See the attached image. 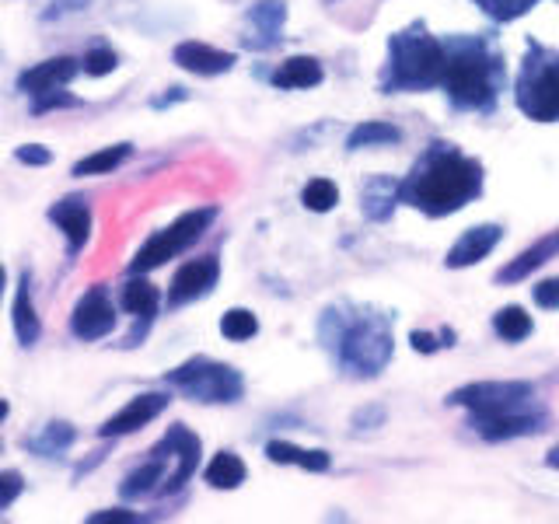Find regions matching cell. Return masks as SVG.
Segmentation results:
<instances>
[{
  "instance_id": "1",
  "label": "cell",
  "mask_w": 559,
  "mask_h": 524,
  "mask_svg": "<svg viewBox=\"0 0 559 524\" xmlns=\"http://www.w3.org/2000/svg\"><path fill=\"white\" fill-rule=\"evenodd\" d=\"M318 339L346 378L371 381L392 364V318L364 304H332L318 318Z\"/></svg>"
},
{
  "instance_id": "2",
  "label": "cell",
  "mask_w": 559,
  "mask_h": 524,
  "mask_svg": "<svg viewBox=\"0 0 559 524\" xmlns=\"http://www.w3.org/2000/svg\"><path fill=\"white\" fill-rule=\"evenodd\" d=\"M448 406L469 409V427L483 441L535 437L549 427V413L535 399L532 381H472L448 395Z\"/></svg>"
},
{
  "instance_id": "3",
  "label": "cell",
  "mask_w": 559,
  "mask_h": 524,
  "mask_svg": "<svg viewBox=\"0 0 559 524\" xmlns=\"http://www.w3.org/2000/svg\"><path fill=\"white\" fill-rule=\"evenodd\" d=\"M483 165L451 144H430L406 179H399L402 203L427 217H451L483 193Z\"/></svg>"
},
{
  "instance_id": "4",
  "label": "cell",
  "mask_w": 559,
  "mask_h": 524,
  "mask_svg": "<svg viewBox=\"0 0 559 524\" xmlns=\"http://www.w3.org/2000/svg\"><path fill=\"white\" fill-rule=\"evenodd\" d=\"M448 67H444V95L455 112H497L504 88V60L500 49L483 35H448Z\"/></svg>"
},
{
  "instance_id": "5",
  "label": "cell",
  "mask_w": 559,
  "mask_h": 524,
  "mask_svg": "<svg viewBox=\"0 0 559 524\" xmlns=\"http://www.w3.org/2000/svg\"><path fill=\"white\" fill-rule=\"evenodd\" d=\"M444 67H448V49L444 39L427 32L423 21H413L409 28L395 32L388 39V63L381 74V91L395 95V91H434L444 81Z\"/></svg>"
},
{
  "instance_id": "6",
  "label": "cell",
  "mask_w": 559,
  "mask_h": 524,
  "mask_svg": "<svg viewBox=\"0 0 559 524\" xmlns=\"http://www.w3.org/2000/svg\"><path fill=\"white\" fill-rule=\"evenodd\" d=\"M514 102L532 123H559V49L542 46L535 35L525 42Z\"/></svg>"
},
{
  "instance_id": "7",
  "label": "cell",
  "mask_w": 559,
  "mask_h": 524,
  "mask_svg": "<svg viewBox=\"0 0 559 524\" xmlns=\"http://www.w3.org/2000/svg\"><path fill=\"white\" fill-rule=\"evenodd\" d=\"M165 385H172L175 392L193 402H207V406H231L245 395L242 371L210 357H189L186 364L165 374Z\"/></svg>"
},
{
  "instance_id": "8",
  "label": "cell",
  "mask_w": 559,
  "mask_h": 524,
  "mask_svg": "<svg viewBox=\"0 0 559 524\" xmlns=\"http://www.w3.org/2000/svg\"><path fill=\"white\" fill-rule=\"evenodd\" d=\"M217 221V207H200V210H186L182 217H175L165 231H158L154 238H147L144 245L137 249V256L130 259L126 273L137 276V273H151V269L165 266L175 256H182L186 249H193L203 235L210 231V224Z\"/></svg>"
},
{
  "instance_id": "9",
  "label": "cell",
  "mask_w": 559,
  "mask_h": 524,
  "mask_svg": "<svg viewBox=\"0 0 559 524\" xmlns=\"http://www.w3.org/2000/svg\"><path fill=\"white\" fill-rule=\"evenodd\" d=\"M151 455H161V458H179V465H175V472H168L165 483L158 486V493H165V497H172V493L186 490V483L196 476V469H200V458H203V441L193 434V430L186 427V423H175V427H168V434L161 437L158 444L151 448Z\"/></svg>"
},
{
  "instance_id": "10",
  "label": "cell",
  "mask_w": 559,
  "mask_h": 524,
  "mask_svg": "<svg viewBox=\"0 0 559 524\" xmlns=\"http://www.w3.org/2000/svg\"><path fill=\"white\" fill-rule=\"evenodd\" d=\"M116 325H119L116 304L109 301V287H102V283L84 290L81 301L70 311V332L77 339H84V343H98V339L112 336Z\"/></svg>"
},
{
  "instance_id": "11",
  "label": "cell",
  "mask_w": 559,
  "mask_h": 524,
  "mask_svg": "<svg viewBox=\"0 0 559 524\" xmlns=\"http://www.w3.org/2000/svg\"><path fill=\"white\" fill-rule=\"evenodd\" d=\"M221 280V259L217 256H203V259H189L186 266L175 269L172 283H168V308H186V304L207 297L210 290Z\"/></svg>"
},
{
  "instance_id": "12",
  "label": "cell",
  "mask_w": 559,
  "mask_h": 524,
  "mask_svg": "<svg viewBox=\"0 0 559 524\" xmlns=\"http://www.w3.org/2000/svg\"><path fill=\"white\" fill-rule=\"evenodd\" d=\"M168 409V395L165 392H144V395H133L119 413H112L109 420L98 427V437L112 441V437H126V434H137L144 430L151 420H158L161 413Z\"/></svg>"
},
{
  "instance_id": "13",
  "label": "cell",
  "mask_w": 559,
  "mask_h": 524,
  "mask_svg": "<svg viewBox=\"0 0 559 524\" xmlns=\"http://www.w3.org/2000/svg\"><path fill=\"white\" fill-rule=\"evenodd\" d=\"M49 221L56 224V228L63 231V238H67L70 245V259H77L84 252V245L91 242V207L84 196H63V200H56L53 207H49Z\"/></svg>"
},
{
  "instance_id": "14",
  "label": "cell",
  "mask_w": 559,
  "mask_h": 524,
  "mask_svg": "<svg viewBox=\"0 0 559 524\" xmlns=\"http://www.w3.org/2000/svg\"><path fill=\"white\" fill-rule=\"evenodd\" d=\"M172 60L179 63L182 70H189V74L196 77H217V74H228V70H235L238 56L235 53H224V49L217 46H207V42H179V46L172 49Z\"/></svg>"
},
{
  "instance_id": "15",
  "label": "cell",
  "mask_w": 559,
  "mask_h": 524,
  "mask_svg": "<svg viewBox=\"0 0 559 524\" xmlns=\"http://www.w3.org/2000/svg\"><path fill=\"white\" fill-rule=\"evenodd\" d=\"M500 238H504V228H500V224H476V228H469L455 245H451L444 266L448 269L476 266V262H483L493 249H497Z\"/></svg>"
},
{
  "instance_id": "16",
  "label": "cell",
  "mask_w": 559,
  "mask_h": 524,
  "mask_svg": "<svg viewBox=\"0 0 559 524\" xmlns=\"http://www.w3.org/2000/svg\"><path fill=\"white\" fill-rule=\"evenodd\" d=\"M77 70H81V60H74V56H53V60H42L35 67L21 70L18 91L21 95H39V91H49V88H63V84L74 81Z\"/></svg>"
},
{
  "instance_id": "17",
  "label": "cell",
  "mask_w": 559,
  "mask_h": 524,
  "mask_svg": "<svg viewBox=\"0 0 559 524\" xmlns=\"http://www.w3.org/2000/svg\"><path fill=\"white\" fill-rule=\"evenodd\" d=\"M11 322H14V336L25 350H32L42 339V318L32 304V273L21 269L18 276V290H14V304H11Z\"/></svg>"
},
{
  "instance_id": "18",
  "label": "cell",
  "mask_w": 559,
  "mask_h": 524,
  "mask_svg": "<svg viewBox=\"0 0 559 524\" xmlns=\"http://www.w3.org/2000/svg\"><path fill=\"white\" fill-rule=\"evenodd\" d=\"M402 203L399 196V179L395 175H374L367 179L364 193H360V210L371 224H381L395 214V207Z\"/></svg>"
},
{
  "instance_id": "19",
  "label": "cell",
  "mask_w": 559,
  "mask_h": 524,
  "mask_svg": "<svg viewBox=\"0 0 559 524\" xmlns=\"http://www.w3.org/2000/svg\"><path fill=\"white\" fill-rule=\"evenodd\" d=\"M325 81V70L315 56H290L283 60L277 70L270 74V84L280 91H304V88H318Z\"/></svg>"
},
{
  "instance_id": "20",
  "label": "cell",
  "mask_w": 559,
  "mask_h": 524,
  "mask_svg": "<svg viewBox=\"0 0 559 524\" xmlns=\"http://www.w3.org/2000/svg\"><path fill=\"white\" fill-rule=\"evenodd\" d=\"M556 252H559V235H553V238H539V242H535L532 249H525L518 259L507 262V266L497 273V280H500V283H521V280H528V276H532L539 266H546V262L553 259Z\"/></svg>"
},
{
  "instance_id": "21",
  "label": "cell",
  "mask_w": 559,
  "mask_h": 524,
  "mask_svg": "<svg viewBox=\"0 0 559 524\" xmlns=\"http://www.w3.org/2000/svg\"><path fill=\"white\" fill-rule=\"evenodd\" d=\"M249 21L259 28V35H263V39L249 42V46L273 49L280 42L283 21H287V4H283V0H256V4L249 7Z\"/></svg>"
},
{
  "instance_id": "22",
  "label": "cell",
  "mask_w": 559,
  "mask_h": 524,
  "mask_svg": "<svg viewBox=\"0 0 559 524\" xmlns=\"http://www.w3.org/2000/svg\"><path fill=\"white\" fill-rule=\"evenodd\" d=\"M158 304H161V290L154 287L151 280H147V273L130 276V280L123 283V290H119V308H123L126 315H133V318L158 315Z\"/></svg>"
},
{
  "instance_id": "23",
  "label": "cell",
  "mask_w": 559,
  "mask_h": 524,
  "mask_svg": "<svg viewBox=\"0 0 559 524\" xmlns=\"http://www.w3.org/2000/svg\"><path fill=\"white\" fill-rule=\"evenodd\" d=\"M74 441H77L74 423H67V420H53V423H46V427H42L35 437H28L25 448L32 451V455H39V458H60L63 451H67Z\"/></svg>"
},
{
  "instance_id": "24",
  "label": "cell",
  "mask_w": 559,
  "mask_h": 524,
  "mask_svg": "<svg viewBox=\"0 0 559 524\" xmlns=\"http://www.w3.org/2000/svg\"><path fill=\"white\" fill-rule=\"evenodd\" d=\"M266 458L277 465H301L304 472H329V465H332L329 451H308L290 441H270L266 444Z\"/></svg>"
},
{
  "instance_id": "25",
  "label": "cell",
  "mask_w": 559,
  "mask_h": 524,
  "mask_svg": "<svg viewBox=\"0 0 559 524\" xmlns=\"http://www.w3.org/2000/svg\"><path fill=\"white\" fill-rule=\"evenodd\" d=\"M203 479H207V486H214V490H238V486L249 479V469H245V462L235 451H217V455L210 458Z\"/></svg>"
},
{
  "instance_id": "26",
  "label": "cell",
  "mask_w": 559,
  "mask_h": 524,
  "mask_svg": "<svg viewBox=\"0 0 559 524\" xmlns=\"http://www.w3.org/2000/svg\"><path fill=\"white\" fill-rule=\"evenodd\" d=\"M402 140V130L395 123H381V119H367V123L353 126L346 137V151H364V147H392Z\"/></svg>"
},
{
  "instance_id": "27",
  "label": "cell",
  "mask_w": 559,
  "mask_h": 524,
  "mask_svg": "<svg viewBox=\"0 0 559 524\" xmlns=\"http://www.w3.org/2000/svg\"><path fill=\"white\" fill-rule=\"evenodd\" d=\"M158 483H165V458L151 455V462H144L140 469H133L130 476L123 479V486H119V497H123V500H140V497H147V493L158 490Z\"/></svg>"
},
{
  "instance_id": "28",
  "label": "cell",
  "mask_w": 559,
  "mask_h": 524,
  "mask_svg": "<svg viewBox=\"0 0 559 524\" xmlns=\"http://www.w3.org/2000/svg\"><path fill=\"white\" fill-rule=\"evenodd\" d=\"M133 158V144H112V147H102V151L88 154V158H81L74 165V175L77 179H88V175H109L116 172L123 161Z\"/></svg>"
},
{
  "instance_id": "29",
  "label": "cell",
  "mask_w": 559,
  "mask_h": 524,
  "mask_svg": "<svg viewBox=\"0 0 559 524\" xmlns=\"http://www.w3.org/2000/svg\"><path fill=\"white\" fill-rule=\"evenodd\" d=\"M493 329H497V336L504 339V343H521V339L532 336L535 322L521 304H507V308H500L497 315H493Z\"/></svg>"
},
{
  "instance_id": "30",
  "label": "cell",
  "mask_w": 559,
  "mask_h": 524,
  "mask_svg": "<svg viewBox=\"0 0 559 524\" xmlns=\"http://www.w3.org/2000/svg\"><path fill=\"white\" fill-rule=\"evenodd\" d=\"M301 203L311 214H329L339 203V186L332 179H311L308 186L301 189Z\"/></svg>"
},
{
  "instance_id": "31",
  "label": "cell",
  "mask_w": 559,
  "mask_h": 524,
  "mask_svg": "<svg viewBox=\"0 0 559 524\" xmlns=\"http://www.w3.org/2000/svg\"><path fill=\"white\" fill-rule=\"evenodd\" d=\"M256 332H259V318L249 308H231L221 315V336L231 339V343H245Z\"/></svg>"
},
{
  "instance_id": "32",
  "label": "cell",
  "mask_w": 559,
  "mask_h": 524,
  "mask_svg": "<svg viewBox=\"0 0 559 524\" xmlns=\"http://www.w3.org/2000/svg\"><path fill=\"white\" fill-rule=\"evenodd\" d=\"M472 4L479 7V11L486 14V18L500 21V25H507V21H518L521 14L532 11L539 0H472Z\"/></svg>"
},
{
  "instance_id": "33",
  "label": "cell",
  "mask_w": 559,
  "mask_h": 524,
  "mask_svg": "<svg viewBox=\"0 0 559 524\" xmlns=\"http://www.w3.org/2000/svg\"><path fill=\"white\" fill-rule=\"evenodd\" d=\"M81 98L70 95V91H60V88H49V91H39V95H32V102H28V112L32 116H46V112L53 109H81Z\"/></svg>"
},
{
  "instance_id": "34",
  "label": "cell",
  "mask_w": 559,
  "mask_h": 524,
  "mask_svg": "<svg viewBox=\"0 0 559 524\" xmlns=\"http://www.w3.org/2000/svg\"><path fill=\"white\" fill-rule=\"evenodd\" d=\"M116 67H119V56L112 53L109 46H91L88 53H84V60H81V70L88 77H109Z\"/></svg>"
},
{
  "instance_id": "35",
  "label": "cell",
  "mask_w": 559,
  "mask_h": 524,
  "mask_svg": "<svg viewBox=\"0 0 559 524\" xmlns=\"http://www.w3.org/2000/svg\"><path fill=\"white\" fill-rule=\"evenodd\" d=\"M14 158H18L21 165H28V168L53 165V151H49V147H42V144H21L18 151H14Z\"/></svg>"
},
{
  "instance_id": "36",
  "label": "cell",
  "mask_w": 559,
  "mask_h": 524,
  "mask_svg": "<svg viewBox=\"0 0 559 524\" xmlns=\"http://www.w3.org/2000/svg\"><path fill=\"white\" fill-rule=\"evenodd\" d=\"M84 521L88 524H140V521H147V514H133V511H126V507H116V511L88 514Z\"/></svg>"
},
{
  "instance_id": "37",
  "label": "cell",
  "mask_w": 559,
  "mask_h": 524,
  "mask_svg": "<svg viewBox=\"0 0 559 524\" xmlns=\"http://www.w3.org/2000/svg\"><path fill=\"white\" fill-rule=\"evenodd\" d=\"M21 490H25V479H21V472H0V507L14 504V500L21 497Z\"/></svg>"
},
{
  "instance_id": "38",
  "label": "cell",
  "mask_w": 559,
  "mask_h": 524,
  "mask_svg": "<svg viewBox=\"0 0 559 524\" xmlns=\"http://www.w3.org/2000/svg\"><path fill=\"white\" fill-rule=\"evenodd\" d=\"M535 304L546 311L559 308V276H549V280H542L539 287H535Z\"/></svg>"
},
{
  "instance_id": "39",
  "label": "cell",
  "mask_w": 559,
  "mask_h": 524,
  "mask_svg": "<svg viewBox=\"0 0 559 524\" xmlns=\"http://www.w3.org/2000/svg\"><path fill=\"white\" fill-rule=\"evenodd\" d=\"M381 423H385V409H381V406H371V409H360V413H353V427H360V430L381 427Z\"/></svg>"
},
{
  "instance_id": "40",
  "label": "cell",
  "mask_w": 559,
  "mask_h": 524,
  "mask_svg": "<svg viewBox=\"0 0 559 524\" xmlns=\"http://www.w3.org/2000/svg\"><path fill=\"white\" fill-rule=\"evenodd\" d=\"M151 322H154V315H140V318H137V325H133V332L126 336V343H123L126 350H133V346L144 343V336L151 332Z\"/></svg>"
},
{
  "instance_id": "41",
  "label": "cell",
  "mask_w": 559,
  "mask_h": 524,
  "mask_svg": "<svg viewBox=\"0 0 559 524\" xmlns=\"http://www.w3.org/2000/svg\"><path fill=\"white\" fill-rule=\"evenodd\" d=\"M84 4H88V0H56V4L49 7V11H42V18H46V21H56V18H60V14H74V11H81Z\"/></svg>"
},
{
  "instance_id": "42",
  "label": "cell",
  "mask_w": 559,
  "mask_h": 524,
  "mask_svg": "<svg viewBox=\"0 0 559 524\" xmlns=\"http://www.w3.org/2000/svg\"><path fill=\"white\" fill-rule=\"evenodd\" d=\"M409 343H413V350H420V353H437V336H430V332H409Z\"/></svg>"
},
{
  "instance_id": "43",
  "label": "cell",
  "mask_w": 559,
  "mask_h": 524,
  "mask_svg": "<svg viewBox=\"0 0 559 524\" xmlns=\"http://www.w3.org/2000/svg\"><path fill=\"white\" fill-rule=\"evenodd\" d=\"M189 98V91L186 88H179V84H175V88H168V95H161V98H154V109H168V105L172 102H186Z\"/></svg>"
},
{
  "instance_id": "44",
  "label": "cell",
  "mask_w": 559,
  "mask_h": 524,
  "mask_svg": "<svg viewBox=\"0 0 559 524\" xmlns=\"http://www.w3.org/2000/svg\"><path fill=\"white\" fill-rule=\"evenodd\" d=\"M546 465H549V469H556V472H559V444H556V448L546 455Z\"/></svg>"
},
{
  "instance_id": "45",
  "label": "cell",
  "mask_w": 559,
  "mask_h": 524,
  "mask_svg": "<svg viewBox=\"0 0 559 524\" xmlns=\"http://www.w3.org/2000/svg\"><path fill=\"white\" fill-rule=\"evenodd\" d=\"M7 413H11V406H7V402L0 399V420H7Z\"/></svg>"
},
{
  "instance_id": "46",
  "label": "cell",
  "mask_w": 559,
  "mask_h": 524,
  "mask_svg": "<svg viewBox=\"0 0 559 524\" xmlns=\"http://www.w3.org/2000/svg\"><path fill=\"white\" fill-rule=\"evenodd\" d=\"M4 287H7V273H4V266H0V294H4Z\"/></svg>"
}]
</instances>
